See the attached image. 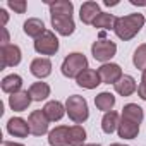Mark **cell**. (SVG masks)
Returning <instances> with one entry per match:
<instances>
[{
	"label": "cell",
	"instance_id": "cell-1",
	"mask_svg": "<svg viewBox=\"0 0 146 146\" xmlns=\"http://www.w3.org/2000/svg\"><path fill=\"white\" fill-rule=\"evenodd\" d=\"M144 23H146V19H144L143 14H139V12L127 14V16H122V17L115 19L113 31H115L117 38H120L124 41H129V40H132L141 31V28L144 26Z\"/></svg>",
	"mask_w": 146,
	"mask_h": 146
},
{
	"label": "cell",
	"instance_id": "cell-2",
	"mask_svg": "<svg viewBox=\"0 0 146 146\" xmlns=\"http://www.w3.org/2000/svg\"><path fill=\"white\" fill-rule=\"evenodd\" d=\"M65 112L69 115V119L76 124H83L88 120L90 117V108H88V102L86 98L79 96V95H72L65 100Z\"/></svg>",
	"mask_w": 146,
	"mask_h": 146
},
{
	"label": "cell",
	"instance_id": "cell-3",
	"mask_svg": "<svg viewBox=\"0 0 146 146\" xmlns=\"http://www.w3.org/2000/svg\"><path fill=\"white\" fill-rule=\"evenodd\" d=\"M88 69V58L83 55V53H79V52H72V53H69L65 58H64V62H62V67H60V70H62V74L65 76V78H78L83 70H86Z\"/></svg>",
	"mask_w": 146,
	"mask_h": 146
},
{
	"label": "cell",
	"instance_id": "cell-4",
	"mask_svg": "<svg viewBox=\"0 0 146 146\" xmlns=\"http://www.w3.org/2000/svg\"><path fill=\"white\" fill-rule=\"evenodd\" d=\"M117 53V45L107 38H102L98 41H95L91 45V55L95 60L102 62V64H108Z\"/></svg>",
	"mask_w": 146,
	"mask_h": 146
},
{
	"label": "cell",
	"instance_id": "cell-5",
	"mask_svg": "<svg viewBox=\"0 0 146 146\" xmlns=\"http://www.w3.org/2000/svg\"><path fill=\"white\" fill-rule=\"evenodd\" d=\"M58 46H60V43H58V38L55 36V33L53 31H45L40 38H36L35 40V50L40 53V55H55L57 52H58Z\"/></svg>",
	"mask_w": 146,
	"mask_h": 146
},
{
	"label": "cell",
	"instance_id": "cell-6",
	"mask_svg": "<svg viewBox=\"0 0 146 146\" xmlns=\"http://www.w3.org/2000/svg\"><path fill=\"white\" fill-rule=\"evenodd\" d=\"M52 26L60 36H70L76 31V24L70 14H50Z\"/></svg>",
	"mask_w": 146,
	"mask_h": 146
},
{
	"label": "cell",
	"instance_id": "cell-7",
	"mask_svg": "<svg viewBox=\"0 0 146 146\" xmlns=\"http://www.w3.org/2000/svg\"><path fill=\"white\" fill-rule=\"evenodd\" d=\"M28 124H29V129H31V134L33 136H45L48 132V117L45 115L43 110H33L28 117Z\"/></svg>",
	"mask_w": 146,
	"mask_h": 146
},
{
	"label": "cell",
	"instance_id": "cell-8",
	"mask_svg": "<svg viewBox=\"0 0 146 146\" xmlns=\"http://www.w3.org/2000/svg\"><path fill=\"white\" fill-rule=\"evenodd\" d=\"M0 58H2V69H7V67H16L21 64V58H23V53H21V48L17 45H7V46H0Z\"/></svg>",
	"mask_w": 146,
	"mask_h": 146
},
{
	"label": "cell",
	"instance_id": "cell-9",
	"mask_svg": "<svg viewBox=\"0 0 146 146\" xmlns=\"http://www.w3.org/2000/svg\"><path fill=\"white\" fill-rule=\"evenodd\" d=\"M98 74H100V79L103 84H115L124 74H122V69L119 64H102L98 67Z\"/></svg>",
	"mask_w": 146,
	"mask_h": 146
},
{
	"label": "cell",
	"instance_id": "cell-10",
	"mask_svg": "<svg viewBox=\"0 0 146 146\" xmlns=\"http://www.w3.org/2000/svg\"><path fill=\"white\" fill-rule=\"evenodd\" d=\"M76 83H78V86H81V88H84V90H95L96 86L102 84V79H100L98 70L88 67L86 70H83L81 74L76 78Z\"/></svg>",
	"mask_w": 146,
	"mask_h": 146
},
{
	"label": "cell",
	"instance_id": "cell-11",
	"mask_svg": "<svg viewBox=\"0 0 146 146\" xmlns=\"http://www.w3.org/2000/svg\"><path fill=\"white\" fill-rule=\"evenodd\" d=\"M33 98L29 95V90H21L14 95L9 96V107L14 110V112H24L28 110V107L31 105Z\"/></svg>",
	"mask_w": 146,
	"mask_h": 146
},
{
	"label": "cell",
	"instance_id": "cell-12",
	"mask_svg": "<svg viewBox=\"0 0 146 146\" xmlns=\"http://www.w3.org/2000/svg\"><path fill=\"white\" fill-rule=\"evenodd\" d=\"M29 72H31L35 78H38V79L48 78L52 74V62H50V58H46V57L35 58L31 62V65H29Z\"/></svg>",
	"mask_w": 146,
	"mask_h": 146
},
{
	"label": "cell",
	"instance_id": "cell-13",
	"mask_svg": "<svg viewBox=\"0 0 146 146\" xmlns=\"http://www.w3.org/2000/svg\"><path fill=\"white\" fill-rule=\"evenodd\" d=\"M7 132L14 137H28V134L31 132L28 120L21 119V117H12L7 122Z\"/></svg>",
	"mask_w": 146,
	"mask_h": 146
},
{
	"label": "cell",
	"instance_id": "cell-14",
	"mask_svg": "<svg viewBox=\"0 0 146 146\" xmlns=\"http://www.w3.org/2000/svg\"><path fill=\"white\" fill-rule=\"evenodd\" d=\"M102 14L100 11V5L96 2H91V0H88V2H84L79 9V17L84 24H91L93 26V21Z\"/></svg>",
	"mask_w": 146,
	"mask_h": 146
},
{
	"label": "cell",
	"instance_id": "cell-15",
	"mask_svg": "<svg viewBox=\"0 0 146 146\" xmlns=\"http://www.w3.org/2000/svg\"><path fill=\"white\" fill-rule=\"evenodd\" d=\"M113 88H115V93H117V95H120V96H131V95L137 90V84H136V81H134L132 76L124 74V76L113 84Z\"/></svg>",
	"mask_w": 146,
	"mask_h": 146
},
{
	"label": "cell",
	"instance_id": "cell-16",
	"mask_svg": "<svg viewBox=\"0 0 146 146\" xmlns=\"http://www.w3.org/2000/svg\"><path fill=\"white\" fill-rule=\"evenodd\" d=\"M43 112H45V115L48 117L50 122H58V120L67 113V112H65V105L60 103V102H57V100L46 102L45 107H43Z\"/></svg>",
	"mask_w": 146,
	"mask_h": 146
},
{
	"label": "cell",
	"instance_id": "cell-17",
	"mask_svg": "<svg viewBox=\"0 0 146 146\" xmlns=\"http://www.w3.org/2000/svg\"><path fill=\"white\" fill-rule=\"evenodd\" d=\"M23 31L28 35V36H31V38H40L46 29H45V23L41 21V19H38V17H29L26 23H24V26H23Z\"/></svg>",
	"mask_w": 146,
	"mask_h": 146
},
{
	"label": "cell",
	"instance_id": "cell-18",
	"mask_svg": "<svg viewBox=\"0 0 146 146\" xmlns=\"http://www.w3.org/2000/svg\"><path fill=\"white\" fill-rule=\"evenodd\" d=\"M117 134L122 139H134L139 134V124H134L131 120H125L120 117V124L117 127Z\"/></svg>",
	"mask_w": 146,
	"mask_h": 146
},
{
	"label": "cell",
	"instance_id": "cell-19",
	"mask_svg": "<svg viewBox=\"0 0 146 146\" xmlns=\"http://www.w3.org/2000/svg\"><path fill=\"white\" fill-rule=\"evenodd\" d=\"M0 86H2V91L7 93V95H14L17 91H21L23 88V78L19 74H9L2 79V83H0Z\"/></svg>",
	"mask_w": 146,
	"mask_h": 146
},
{
	"label": "cell",
	"instance_id": "cell-20",
	"mask_svg": "<svg viewBox=\"0 0 146 146\" xmlns=\"http://www.w3.org/2000/svg\"><path fill=\"white\" fill-rule=\"evenodd\" d=\"M120 117L125 119V120H131L134 124H141L143 119H144V113H143V108L137 103H127V105H124Z\"/></svg>",
	"mask_w": 146,
	"mask_h": 146
},
{
	"label": "cell",
	"instance_id": "cell-21",
	"mask_svg": "<svg viewBox=\"0 0 146 146\" xmlns=\"http://www.w3.org/2000/svg\"><path fill=\"white\" fill-rule=\"evenodd\" d=\"M86 131L83 125L76 124V125H72L69 127V132H67V144L69 146H83L86 144Z\"/></svg>",
	"mask_w": 146,
	"mask_h": 146
},
{
	"label": "cell",
	"instance_id": "cell-22",
	"mask_svg": "<svg viewBox=\"0 0 146 146\" xmlns=\"http://www.w3.org/2000/svg\"><path fill=\"white\" fill-rule=\"evenodd\" d=\"M67 125H57L48 132V144L50 146H67Z\"/></svg>",
	"mask_w": 146,
	"mask_h": 146
},
{
	"label": "cell",
	"instance_id": "cell-23",
	"mask_svg": "<svg viewBox=\"0 0 146 146\" xmlns=\"http://www.w3.org/2000/svg\"><path fill=\"white\" fill-rule=\"evenodd\" d=\"M95 105L98 110H102L103 113L107 112H112L113 107H115V96L110 93V91H102L95 96Z\"/></svg>",
	"mask_w": 146,
	"mask_h": 146
},
{
	"label": "cell",
	"instance_id": "cell-24",
	"mask_svg": "<svg viewBox=\"0 0 146 146\" xmlns=\"http://www.w3.org/2000/svg\"><path fill=\"white\" fill-rule=\"evenodd\" d=\"M119 124H120V117H119L117 112L112 110V112L103 113V119H102V131H103L105 134L115 132L117 127H119Z\"/></svg>",
	"mask_w": 146,
	"mask_h": 146
},
{
	"label": "cell",
	"instance_id": "cell-25",
	"mask_svg": "<svg viewBox=\"0 0 146 146\" xmlns=\"http://www.w3.org/2000/svg\"><path fill=\"white\" fill-rule=\"evenodd\" d=\"M29 95H31L33 102H43L50 96V86L46 83H41V81L33 83L29 86Z\"/></svg>",
	"mask_w": 146,
	"mask_h": 146
},
{
	"label": "cell",
	"instance_id": "cell-26",
	"mask_svg": "<svg viewBox=\"0 0 146 146\" xmlns=\"http://www.w3.org/2000/svg\"><path fill=\"white\" fill-rule=\"evenodd\" d=\"M45 4H48L50 7V14H70L74 12V4L69 0H57V2H50L45 0Z\"/></svg>",
	"mask_w": 146,
	"mask_h": 146
},
{
	"label": "cell",
	"instance_id": "cell-27",
	"mask_svg": "<svg viewBox=\"0 0 146 146\" xmlns=\"http://www.w3.org/2000/svg\"><path fill=\"white\" fill-rule=\"evenodd\" d=\"M115 16L113 14H108V12H102L95 21H93V26L95 28H98V29H113V26H115Z\"/></svg>",
	"mask_w": 146,
	"mask_h": 146
},
{
	"label": "cell",
	"instance_id": "cell-28",
	"mask_svg": "<svg viewBox=\"0 0 146 146\" xmlns=\"http://www.w3.org/2000/svg\"><path fill=\"white\" fill-rule=\"evenodd\" d=\"M132 64H134L136 69H139V70H146V43L139 45V46L134 50Z\"/></svg>",
	"mask_w": 146,
	"mask_h": 146
},
{
	"label": "cell",
	"instance_id": "cell-29",
	"mask_svg": "<svg viewBox=\"0 0 146 146\" xmlns=\"http://www.w3.org/2000/svg\"><path fill=\"white\" fill-rule=\"evenodd\" d=\"M7 5H9V9H12L16 14H24V12H26V7H28V4L24 2V0H9Z\"/></svg>",
	"mask_w": 146,
	"mask_h": 146
},
{
	"label": "cell",
	"instance_id": "cell-30",
	"mask_svg": "<svg viewBox=\"0 0 146 146\" xmlns=\"http://www.w3.org/2000/svg\"><path fill=\"white\" fill-rule=\"evenodd\" d=\"M137 96L141 100H146V70H143V76H141V83L137 86Z\"/></svg>",
	"mask_w": 146,
	"mask_h": 146
},
{
	"label": "cell",
	"instance_id": "cell-31",
	"mask_svg": "<svg viewBox=\"0 0 146 146\" xmlns=\"http://www.w3.org/2000/svg\"><path fill=\"white\" fill-rule=\"evenodd\" d=\"M0 31H2V46L11 45V43H9V31H7V28H2V26H0Z\"/></svg>",
	"mask_w": 146,
	"mask_h": 146
},
{
	"label": "cell",
	"instance_id": "cell-32",
	"mask_svg": "<svg viewBox=\"0 0 146 146\" xmlns=\"http://www.w3.org/2000/svg\"><path fill=\"white\" fill-rule=\"evenodd\" d=\"M0 17H2V28H5V24L9 21V14H7L5 9H0Z\"/></svg>",
	"mask_w": 146,
	"mask_h": 146
},
{
	"label": "cell",
	"instance_id": "cell-33",
	"mask_svg": "<svg viewBox=\"0 0 146 146\" xmlns=\"http://www.w3.org/2000/svg\"><path fill=\"white\" fill-rule=\"evenodd\" d=\"M2 146H24V144H21V143H14V141H4Z\"/></svg>",
	"mask_w": 146,
	"mask_h": 146
},
{
	"label": "cell",
	"instance_id": "cell-34",
	"mask_svg": "<svg viewBox=\"0 0 146 146\" xmlns=\"http://www.w3.org/2000/svg\"><path fill=\"white\" fill-rule=\"evenodd\" d=\"M103 4H105L107 7H110V5H117L119 2H110V0H105V2H103Z\"/></svg>",
	"mask_w": 146,
	"mask_h": 146
},
{
	"label": "cell",
	"instance_id": "cell-35",
	"mask_svg": "<svg viewBox=\"0 0 146 146\" xmlns=\"http://www.w3.org/2000/svg\"><path fill=\"white\" fill-rule=\"evenodd\" d=\"M83 146H100L98 143H86V144H83Z\"/></svg>",
	"mask_w": 146,
	"mask_h": 146
},
{
	"label": "cell",
	"instance_id": "cell-36",
	"mask_svg": "<svg viewBox=\"0 0 146 146\" xmlns=\"http://www.w3.org/2000/svg\"><path fill=\"white\" fill-rule=\"evenodd\" d=\"M110 146H125V144H120V143H113V144H110Z\"/></svg>",
	"mask_w": 146,
	"mask_h": 146
}]
</instances>
